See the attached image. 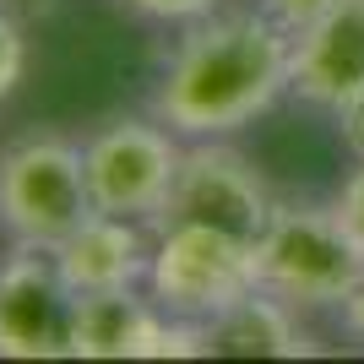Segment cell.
<instances>
[{"instance_id":"cell-8","label":"cell","mask_w":364,"mask_h":364,"mask_svg":"<svg viewBox=\"0 0 364 364\" xmlns=\"http://www.w3.org/2000/svg\"><path fill=\"white\" fill-rule=\"evenodd\" d=\"M294 92L337 120L364 98V0H337L294 33Z\"/></svg>"},{"instance_id":"cell-5","label":"cell","mask_w":364,"mask_h":364,"mask_svg":"<svg viewBox=\"0 0 364 364\" xmlns=\"http://www.w3.org/2000/svg\"><path fill=\"white\" fill-rule=\"evenodd\" d=\"M180 131H168L158 114L152 120H109L82 141V168L98 213L152 223L168 201V185L180 174Z\"/></svg>"},{"instance_id":"cell-11","label":"cell","mask_w":364,"mask_h":364,"mask_svg":"<svg viewBox=\"0 0 364 364\" xmlns=\"http://www.w3.org/2000/svg\"><path fill=\"white\" fill-rule=\"evenodd\" d=\"M207 353H234V359H304V353H316V343L299 326L294 304H283L267 289H250L245 299H234L228 310H218L207 321Z\"/></svg>"},{"instance_id":"cell-17","label":"cell","mask_w":364,"mask_h":364,"mask_svg":"<svg viewBox=\"0 0 364 364\" xmlns=\"http://www.w3.org/2000/svg\"><path fill=\"white\" fill-rule=\"evenodd\" d=\"M343 136H348V147L364 158V98L348 109V114H343Z\"/></svg>"},{"instance_id":"cell-15","label":"cell","mask_w":364,"mask_h":364,"mask_svg":"<svg viewBox=\"0 0 364 364\" xmlns=\"http://www.w3.org/2000/svg\"><path fill=\"white\" fill-rule=\"evenodd\" d=\"M337 0H261V11H272L289 33H299L304 22H316L321 11H332Z\"/></svg>"},{"instance_id":"cell-3","label":"cell","mask_w":364,"mask_h":364,"mask_svg":"<svg viewBox=\"0 0 364 364\" xmlns=\"http://www.w3.org/2000/svg\"><path fill=\"white\" fill-rule=\"evenodd\" d=\"M98 213L87 191L82 147L65 136H22L0 152V228L16 245L60 250Z\"/></svg>"},{"instance_id":"cell-14","label":"cell","mask_w":364,"mask_h":364,"mask_svg":"<svg viewBox=\"0 0 364 364\" xmlns=\"http://www.w3.org/2000/svg\"><path fill=\"white\" fill-rule=\"evenodd\" d=\"M337 218L348 223V234L359 240V250H364V158H359V168H353L348 180H343V191H337Z\"/></svg>"},{"instance_id":"cell-4","label":"cell","mask_w":364,"mask_h":364,"mask_svg":"<svg viewBox=\"0 0 364 364\" xmlns=\"http://www.w3.org/2000/svg\"><path fill=\"white\" fill-rule=\"evenodd\" d=\"M147 289L168 316L213 321L256 289V245L207 223H164L152 228Z\"/></svg>"},{"instance_id":"cell-13","label":"cell","mask_w":364,"mask_h":364,"mask_svg":"<svg viewBox=\"0 0 364 364\" xmlns=\"http://www.w3.org/2000/svg\"><path fill=\"white\" fill-rule=\"evenodd\" d=\"M125 6L152 22H201L207 11H218V0H125Z\"/></svg>"},{"instance_id":"cell-2","label":"cell","mask_w":364,"mask_h":364,"mask_svg":"<svg viewBox=\"0 0 364 364\" xmlns=\"http://www.w3.org/2000/svg\"><path fill=\"white\" fill-rule=\"evenodd\" d=\"M364 272V250L337 218V207L277 201L256 240V289L277 294L294 310L343 304Z\"/></svg>"},{"instance_id":"cell-6","label":"cell","mask_w":364,"mask_h":364,"mask_svg":"<svg viewBox=\"0 0 364 364\" xmlns=\"http://www.w3.org/2000/svg\"><path fill=\"white\" fill-rule=\"evenodd\" d=\"M272 207H277L272 191H267L261 168L245 152H234L223 136H201L185 147L180 174L168 185V201H164V213L152 218V228L207 223V228H223V234H240V240L256 245Z\"/></svg>"},{"instance_id":"cell-1","label":"cell","mask_w":364,"mask_h":364,"mask_svg":"<svg viewBox=\"0 0 364 364\" xmlns=\"http://www.w3.org/2000/svg\"><path fill=\"white\" fill-rule=\"evenodd\" d=\"M294 87V33L272 11H207L191 22L152 92V114L180 136H234Z\"/></svg>"},{"instance_id":"cell-12","label":"cell","mask_w":364,"mask_h":364,"mask_svg":"<svg viewBox=\"0 0 364 364\" xmlns=\"http://www.w3.org/2000/svg\"><path fill=\"white\" fill-rule=\"evenodd\" d=\"M22 65H28V44H22V28L0 11V104L11 98V87L22 82Z\"/></svg>"},{"instance_id":"cell-10","label":"cell","mask_w":364,"mask_h":364,"mask_svg":"<svg viewBox=\"0 0 364 364\" xmlns=\"http://www.w3.org/2000/svg\"><path fill=\"white\" fill-rule=\"evenodd\" d=\"M164 326V304L136 289H104L76 299V343L71 359H152Z\"/></svg>"},{"instance_id":"cell-16","label":"cell","mask_w":364,"mask_h":364,"mask_svg":"<svg viewBox=\"0 0 364 364\" xmlns=\"http://www.w3.org/2000/svg\"><path fill=\"white\" fill-rule=\"evenodd\" d=\"M343 321H348L353 337H364V272H359V283L348 289V299H343Z\"/></svg>"},{"instance_id":"cell-7","label":"cell","mask_w":364,"mask_h":364,"mask_svg":"<svg viewBox=\"0 0 364 364\" xmlns=\"http://www.w3.org/2000/svg\"><path fill=\"white\" fill-rule=\"evenodd\" d=\"M76 299L55 250L16 245L0 261V359H71Z\"/></svg>"},{"instance_id":"cell-9","label":"cell","mask_w":364,"mask_h":364,"mask_svg":"<svg viewBox=\"0 0 364 364\" xmlns=\"http://www.w3.org/2000/svg\"><path fill=\"white\" fill-rule=\"evenodd\" d=\"M65 283L76 294H104V289H136L147 283L152 267V240L136 218H114V213H92L71 240L55 250Z\"/></svg>"}]
</instances>
